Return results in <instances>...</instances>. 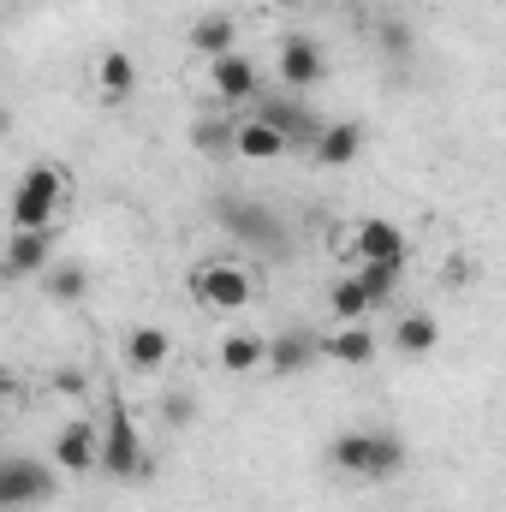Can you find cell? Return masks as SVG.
Here are the masks:
<instances>
[{"instance_id": "3", "label": "cell", "mask_w": 506, "mask_h": 512, "mask_svg": "<svg viewBox=\"0 0 506 512\" xmlns=\"http://www.w3.org/2000/svg\"><path fill=\"white\" fill-rule=\"evenodd\" d=\"M215 221L233 233V239H245L251 251L262 256H292V233H286V221L274 215V209H262V203H245V197H221L215 203Z\"/></svg>"}, {"instance_id": "9", "label": "cell", "mask_w": 506, "mask_h": 512, "mask_svg": "<svg viewBox=\"0 0 506 512\" xmlns=\"http://www.w3.org/2000/svg\"><path fill=\"white\" fill-rule=\"evenodd\" d=\"M251 108H256V120H268V126L286 137V149H310V143H316V131H322V120H316L292 90H286V96H256Z\"/></svg>"}, {"instance_id": "6", "label": "cell", "mask_w": 506, "mask_h": 512, "mask_svg": "<svg viewBox=\"0 0 506 512\" xmlns=\"http://www.w3.org/2000/svg\"><path fill=\"white\" fill-rule=\"evenodd\" d=\"M191 292H197V304H209V310L233 316V310H245V304H251V274H245L233 256H209V262L191 274Z\"/></svg>"}, {"instance_id": "13", "label": "cell", "mask_w": 506, "mask_h": 512, "mask_svg": "<svg viewBox=\"0 0 506 512\" xmlns=\"http://www.w3.org/2000/svg\"><path fill=\"white\" fill-rule=\"evenodd\" d=\"M352 256L358 262H399L405 268V233L393 221H381V215H364L352 227Z\"/></svg>"}, {"instance_id": "4", "label": "cell", "mask_w": 506, "mask_h": 512, "mask_svg": "<svg viewBox=\"0 0 506 512\" xmlns=\"http://www.w3.org/2000/svg\"><path fill=\"white\" fill-rule=\"evenodd\" d=\"M54 495H60V471L48 459H30V453H6L0 459V512L48 507Z\"/></svg>"}, {"instance_id": "7", "label": "cell", "mask_w": 506, "mask_h": 512, "mask_svg": "<svg viewBox=\"0 0 506 512\" xmlns=\"http://www.w3.org/2000/svg\"><path fill=\"white\" fill-rule=\"evenodd\" d=\"M274 72H280V84H286L292 96H304V90H316V84L328 78V48H322L316 36H286Z\"/></svg>"}, {"instance_id": "31", "label": "cell", "mask_w": 506, "mask_h": 512, "mask_svg": "<svg viewBox=\"0 0 506 512\" xmlns=\"http://www.w3.org/2000/svg\"><path fill=\"white\" fill-rule=\"evenodd\" d=\"M310 6H316V0H310Z\"/></svg>"}, {"instance_id": "14", "label": "cell", "mask_w": 506, "mask_h": 512, "mask_svg": "<svg viewBox=\"0 0 506 512\" xmlns=\"http://www.w3.org/2000/svg\"><path fill=\"white\" fill-rule=\"evenodd\" d=\"M54 262V233H12L6 251H0V274L6 280H30Z\"/></svg>"}, {"instance_id": "17", "label": "cell", "mask_w": 506, "mask_h": 512, "mask_svg": "<svg viewBox=\"0 0 506 512\" xmlns=\"http://www.w3.org/2000/svg\"><path fill=\"white\" fill-rule=\"evenodd\" d=\"M239 161H280L286 155V137L268 126V120H256V114H245V120H233V143H227Z\"/></svg>"}, {"instance_id": "22", "label": "cell", "mask_w": 506, "mask_h": 512, "mask_svg": "<svg viewBox=\"0 0 506 512\" xmlns=\"http://www.w3.org/2000/svg\"><path fill=\"white\" fill-rule=\"evenodd\" d=\"M215 358L227 376H251V370H262V334H221Z\"/></svg>"}, {"instance_id": "30", "label": "cell", "mask_w": 506, "mask_h": 512, "mask_svg": "<svg viewBox=\"0 0 506 512\" xmlns=\"http://www.w3.org/2000/svg\"><path fill=\"white\" fill-rule=\"evenodd\" d=\"M447 280H453V286H465V280H471V262H459V256H453V262H447Z\"/></svg>"}, {"instance_id": "11", "label": "cell", "mask_w": 506, "mask_h": 512, "mask_svg": "<svg viewBox=\"0 0 506 512\" xmlns=\"http://www.w3.org/2000/svg\"><path fill=\"white\" fill-rule=\"evenodd\" d=\"M322 358V334L316 328H286L274 340H262V370L268 376H298Z\"/></svg>"}, {"instance_id": "2", "label": "cell", "mask_w": 506, "mask_h": 512, "mask_svg": "<svg viewBox=\"0 0 506 512\" xmlns=\"http://www.w3.org/2000/svg\"><path fill=\"white\" fill-rule=\"evenodd\" d=\"M66 203V173L48 167V161H30L24 179L12 185V203H6V221L12 233H54V215Z\"/></svg>"}, {"instance_id": "26", "label": "cell", "mask_w": 506, "mask_h": 512, "mask_svg": "<svg viewBox=\"0 0 506 512\" xmlns=\"http://www.w3.org/2000/svg\"><path fill=\"white\" fill-rule=\"evenodd\" d=\"M191 417H197V399H191V393H167V399H161V423H167V429H185Z\"/></svg>"}, {"instance_id": "28", "label": "cell", "mask_w": 506, "mask_h": 512, "mask_svg": "<svg viewBox=\"0 0 506 512\" xmlns=\"http://www.w3.org/2000/svg\"><path fill=\"white\" fill-rule=\"evenodd\" d=\"M54 387H60V393H84V370H60Z\"/></svg>"}, {"instance_id": "24", "label": "cell", "mask_w": 506, "mask_h": 512, "mask_svg": "<svg viewBox=\"0 0 506 512\" xmlns=\"http://www.w3.org/2000/svg\"><path fill=\"white\" fill-rule=\"evenodd\" d=\"M328 310H334L340 322H364V316H370L376 304H370V298H364V286H358V280L346 274V280H334V286H328Z\"/></svg>"}, {"instance_id": "10", "label": "cell", "mask_w": 506, "mask_h": 512, "mask_svg": "<svg viewBox=\"0 0 506 512\" xmlns=\"http://www.w3.org/2000/svg\"><path fill=\"white\" fill-rule=\"evenodd\" d=\"M209 84H215V96H221V108H251L256 96H262V72H256L251 54H221V60H209Z\"/></svg>"}, {"instance_id": "25", "label": "cell", "mask_w": 506, "mask_h": 512, "mask_svg": "<svg viewBox=\"0 0 506 512\" xmlns=\"http://www.w3.org/2000/svg\"><path fill=\"white\" fill-rule=\"evenodd\" d=\"M191 143H197L203 155H221V149L233 143V120H227V114H203V120L191 126Z\"/></svg>"}, {"instance_id": "16", "label": "cell", "mask_w": 506, "mask_h": 512, "mask_svg": "<svg viewBox=\"0 0 506 512\" xmlns=\"http://www.w3.org/2000/svg\"><path fill=\"white\" fill-rule=\"evenodd\" d=\"M322 358L328 364H346V370H364L376 358V334L364 322H340L334 334H322Z\"/></svg>"}, {"instance_id": "29", "label": "cell", "mask_w": 506, "mask_h": 512, "mask_svg": "<svg viewBox=\"0 0 506 512\" xmlns=\"http://www.w3.org/2000/svg\"><path fill=\"white\" fill-rule=\"evenodd\" d=\"M12 399H18V382H12V370H0V417H6Z\"/></svg>"}, {"instance_id": "8", "label": "cell", "mask_w": 506, "mask_h": 512, "mask_svg": "<svg viewBox=\"0 0 506 512\" xmlns=\"http://www.w3.org/2000/svg\"><path fill=\"white\" fill-rule=\"evenodd\" d=\"M96 447H102V423H90V417H66V423L54 429V453H48V465L84 477V471H96Z\"/></svg>"}, {"instance_id": "1", "label": "cell", "mask_w": 506, "mask_h": 512, "mask_svg": "<svg viewBox=\"0 0 506 512\" xmlns=\"http://www.w3.org/2000/svg\"><path fill=\"white\" fill-rule=\"evenodd\" d=\"M328 465L358 483H393L405 471V441L393 429H340L328 441Z\"/></svg>"}, {"instance_id": "12", "label": "cell", "mask_w": 506, "mask_h": 512, "mask_svg": "<svg viewBox=\"0 0 506 512\" xmlns=\"http://www.w3.org/2000/svg\"><path fill=\"white\" fill-rule=\"evenodd\" d=\"M364 143H370L364 120H334V126L316 131V143H310V161H316V167H328V173H340V167H352V161L364 155Z\"/></svg>"}, {"instance_id": "18", "label": "cell", "mask_w": 506, "mask_h": 512, "mask_svg": "<svg viewBox=\"0 0 506 512\" xmlns=\"http://www.w3.org/2000/svg\"><path fill=\"white\" fill-rule=\"evenodd\" d=\"M185 42H191V54L221 60V54H233V48H239V24H233L227 12H203V18H191Z\"/></svg>"}, {"instance_id": "23", "label": "cell", "mask_w": 506, "mask_h": 512, "mask_svg": "<svg viewBox=\"0 0 506 512\" xmlns=\"http://www.w3.org/2000/svg\"><path fill=\"white\" fill-rule=\"evenodd\" d=\"M399 274H405L399 262H358V274H352V280L364 286V298H370V304H387V298L399 292Z\"/></svg>"}, {"instance_id": "21", "label": "cell", "mask_w": 506, "mask_h": 512, "mask_svg": "<svg viewBox=\"0 0 506 512\" xmlns=\"http://www.w3.org/2000/svg\"><path fill=\"white\" fill-rule=\"evenodd\" d=\"M36 280H42V292H48L54 304H78V298L90 292V268H84V262H48Z\"/></svg>"}, {"instance_id": "20", "label": "cell", "mask_w": 506, "mask_h": 512, "mask_svg": "<svg viewBox=\"0 0 506 512\" xmlns=\"http://www.w3.org/2000/svg\"><path fill=\"white\" fill-rule=\"evenodd\" d=\"M393 346H399L405 358H429V352L441 346V322H435L429 310H411V316H399V328H393Z\"/></svg>"}, {"instance_id": "5", "label": "cell", "mask_w": 506, "mask_h": 512, "mask_svg": "<svg viewBox=\"0 0 506 512\" xmlns=\"http://www.w3.org/2000/svg\"><path fill=\"white\" fill-rule=\"evenodd\" d=\"M96 471H108L114 483H131L143 471V429L126 405L114 399L108 405V423H102V447H96Z\"/></svg>"}, {"instance_id": "19", "label": "cell", "mask_w": 506, "mask_h": 512, "mask_svg": "<svg viewBox=\"0 0 506 512\" xmlns=\"http://www.w3.org/2000/svg\"><path fill=\"white\" fill-rule=\"evenodd\" d=\"M96 90H102V102H126L131 90H137V60H131L126 48H108L96 60Z\"/></svg>"}, {"instance_id": "27", "label": "cell", "mask_w": 506, "mask_h": 512, "mask_svg": "<svg viewBox=\"0 0 506 512\" xmlns=\"http://www.w3.org/2000/svg\"><path fill=\"white\" fill-rule=\"evenodd\" d=\"M381 48H387L393 60H405V54H411V30H405L399 18H387V24H381Z\"/></svg>"}, {"instance_id": "15", "label": "cell", "mask_w": 506, "mask_h": 512, "mask_svg": "<svg viewBox=\"0 0 506 512\" xmlns=\"http://www.w3.org/2000/svg\"><path fill=\"white\" fill-rule=\"evenodd\" d=\"M120 352H126V364L137 370V376H155V370L173 358V334H167V328H155V322H137V328H126Z\"/></svg>"}]
</instances>
